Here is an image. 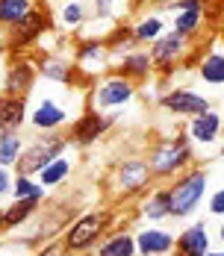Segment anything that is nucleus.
Listing matches in <instances>:
<instances>
[{
  "mask_svg": "<svg viewBox=\"0 0 224 256\" xmlns=\"http://www.w3.org/2000/svg\"><path fill=\"white\" fill-rule=\"evenodd\" d=\"M195 159V144L186 136V130H180L177 136H162L148 156V168L153 177H174L183 174Z\"/></svg>",
  "mask_w": 224,
  "mask_h": 256,
  "instance_id": "1",
  "label": "nucleus"
},
{
  "mask_svg": "<svg viewBox=\"0 0 224 256\" xmlns=\"http://www.w3.org/2000/svg\"><path fill=\"white\" fill-rule=\"evenodd\" d=\"M68 144L71 142H68V136H62V130H56V132H39V138H33L30 144H24V150L18 156V162H15V171L24 174V177H36L50 159L65 154Z\"/></svg>",
  "mask_w": 224,
  "mask_h": 256,
  "instance_id": "2",
  "label": "nucleus"
},
{
  "mask_svg": "<svg viewBox=\"0 0 224 256\" xmlns=\"http://www.w3.org/2000/svg\"><path fill=\"white\" fill-rule=\"evenodd\" d=\"M206 194V171L203 168H186L174 186L168 188V204H171V218H186L200 206Z\"/></svg>",
  "mask_w": 224,
  "mask_h": 256,
  "instance_id": "3",
  "label": "nucleus"
},
{
  "mask_svg": "<svg viewBox=\"0 0 224 256\" xmlns=\"http://www.w3.org/2000/svg\"><path fill=\"white\" fill-rule=\"evenodd\" d=\"M136 98V82L133 80L121 77V74H106L92 86V94H89V109H98V112H118L130 106Z\"/></svg>",
  "mask_w": 224,
  "mask_h": 256,
  "instance_id": "4",
  "label": "nucleus"
},
{
  "mask_svg": "<svg viewBox=\"0 0 224 256\" xmlns=\"http://www.w3.org/2000/svg\"><path fill=\"white\" fill-rule=\"evenodd\" d=\"M148 53H150V62H153V71H159L162 77H168L183 59H189V53H192V38L180 36L174 30H165L156 42H150Z\"/></svg>",
  "mask_w": 224,
  "mask_h": 256,
  "instance_id": "5",
  "label": "nucleus"
},
{
  "mask_svg": "<svg viewBox=\"0 0 224 256\" xmlns=\"http://www.w3.org/2000/svg\"><path fill=\"white\" fill-rule=\"evenodd\" d=\"M48 30H50V15L42 9V6H36L24 21L12 24L9 30H3V32H6L3 42H6L9 53H24L27 48H33L36 42H42Z\"/></svg>",
  "mask_w": 224,
  "mask_h": 256,
  "instance_id": "6",
  "label": "nucleus"
},
{
  "mask_svg": "<svg viewBox=\"0 0 224 256\" xmlns=\"http://www.w3.org/2000/svg\"><path fill=\"white\" fill-rule=\"evenodd\" d=\"M36 80H39V59L24 56V53H12V59L6 62V71H3V94L30 98V92L36 88Z\"/></svg>",
  "mask_w": 224,
  "mask_h": 256,
  "instance_id": "7",
  "label": "nucleus"
},
{
  "mask_svg": "<svg viewBox=\"0 0 224 256\" xmlns=\"http://www.w3.org/2000/svg\"><path fill=\"white\" fill-rule=\"evenodd\" d=\"M112 127H115V118H112L109 112L86 109V112H80V115L74 118L68 142H71V144H77V148H89V144L100 142V138H103V136H106Z\"/></svg>",
  "mask_w": 224,
  "mask_h": 256,
  "instance_id": "8",
  "label": "nucleus"
},
{
  "mask_svg": "<svg viewBox=\"0 0 224 256\" xmlns=\"http://www.w3.org/2000/svg\"><path fill=\"white\" fill-rule=\"evenodd\" d=\"M103 227H106V212H86V215H80L74 224L68 227L65 238H62V248H65L68 254L89 250V248L100 238Z\"/></svg>",
  "mask_w": 224,
  "mask_h": 256,
  "instance_id": "9",
  "label": "nucleus"
},
{
  "mask_svg": "<svg viewBox=\"0 0 224 256\" xmlns=\"http://www.w3.org/2000/svg\"><path fill=\"white\" fill-rule=\"evenodd\" d=\"M156 106H162L165 112L180 115V118H195L209 109V98L200 94L198 88H168L156 98Z\"/></svg>",
  "mask_w": 224,
  "mask_h": 256,
  "instance_id": "10",
  "label": "nucleus"
},
{
  "mask_svg": "<svg viewBox=\"0 0 224 256\" xmlns=\"http://www.w3.org/2000/svg\"><path fill=\"white\" fill-rule=\"evenodd\" d=\"M68 121H71L68 106H62V103L56 100V98H50V94L42 98V100L27 112V124H30V130H36V132H56V130L65 127Z\"/></svg>",
  "mask_w": 224,
  "mask_h": 256,
  "instance_id": "11",
  "label": "nucleus"
},
{
  "mask_svg": "<svg viewBox=\"0 0 224 256\" xmlns=\"http://www.w3.org/2000/svg\"><path fill=\"white\" fill-rule=\"evenodd\" d=\"M109 62H112V59H109V50H106V42H100V38H86V42L77 44L74 65L86 80L100 77V74L109 68Z\"/></svg>",
  "mask_w": 224,
  "mask_h": 256,
  "instance_id": "12",
  "label": "nucleus"
},
{
  "mask_svg": "<svg viewBox=\"0 0 224 256\" xmlns=\"http://www.w3.org/2000/svg\"><path fill=\"white\" fill-rule=\"evenodd\" d=\"M221 124H224V115L209 106L206 112H200V115H195V118H189V124H186V136H189L192 144H198V148H212V144L221 138Z\"/></svg>",
  "mask_w": 224,
  "mask_h": 256,
  "instance_id": "13",
  "label": "nucleus"
},
{
  "mask_svg": "<svg viewBox=\"0 0 224 256\" xmlns=\"http://www.w3.org/2000/svg\"><path fill=\"white\" fill-rule=\"evenodd\" d=\"M39 77L50 80L56 86H86L89 82L77 71L74 62H68L65 56H53V53H48L45 59H39Z\"/></svg>",
  "mask_w": 224,
  "mask_h": 256,
  "instance_id": "14",
  "label": "nucleus"
},
{
  "mask_svg": "<svg viewBox=\"0 0 224 256\" xmlns=\"http://www.w3.org/2000/svg\"><path fill=\"white\" fill-rule=\"evenodd\" d=\"M150 168H148V159L142 156H133V159H124L115 171V182L118 188L127 192V194H136V192H145V186L150 182Z\"/></svg>",
  "mask_w": 224,
  "mask_h": 256,
  "instance_id": "15",
  "label": "nucleus"
},
{
  "mask_svg": "<svg viewBox=\"0 0 224 256\" xmlns=\"http://www.w3.org/2000/svg\"><path fill=\"white\" fill-rule=\"evenodd\" d=\"M30 112V98H12L0 94V136L6 132H21Z\"/></svg>",
  "mask_w": 224,
  "mask_h": 256,
  "instance_id": "16",
  "label": "nucleus"
},
{
  "mask_svg": "<svg viewBox=\"0 0 224 256\" xmlns=\"http://www.w3.org/2000/svg\"><path fill=\"white\" fill-rule=\"evenodd\" d=\"M115 65H118V74L127 80H133V82H145V80H150V74H153V62H150V53L139 44V48H133L130 53H124V56H118L115 59Z\"/></svg>",
  "mask_w": 224,
  "mask_h": 256,
  "instance_id": "17",
  "label": "nucleus"
},
{
  "mask_svg": "<svg viewBox=\"0 0 224 256\" xmlns=\"http://www.w3.org/2000/svg\"><path fill=\"white\" fill-rule=\"evenodd\" d=\"M177 244L174 232L168 230H156V227H148V230L136 232V254L142 256H165L171 254Z\"/></svg>",
  "mask_w": 224,
  "mask_h": 256,
  "instance_id": "18",
  "label": "nucleus"
},
{
  "mask_svg": "<svg viewBox=\"0 0 224 256\" xmlns=\"http://www.w3.org/2000/svg\"><path fill=\"white\" fill-rule=\"evenodd\" d=\"M177 254L183 256H203L209 250V236H206V224L198 221V224H192V227H186V230L177 236Z\"/></svg>",
  "mask_w": 224,
  "mask_h": 256,
  "instance_id": "19",
  "label": "nucleus"
},
{
  "mask_svg": "<svg viewBox=\"0 0 224 256\" xmlns=\"http://www.w3.org/2000/svg\"><path fill=\"white\" fill-rule=\"evenodd\" d=\"M198 77H200V82H206L212 88H221L224 86V50L212 48V50H206L200 56Z\"/></svg>",
  "mask_w": 224,
  "mask_h": 256,
  "instance_id": "20",
  "label": "nucleus"
},
{
  "mask_svg": "<svg viewBox=\"0 0 224 256\" xmlns=\"http://www.w3.org/2000/svg\"><path fill=\"white\" fill-rule=\"evenodd\" d=\"M203 18H206L203 6H189V9H180V12H174L171 30L195 42V38L200 36V30H203Z\"/></svg>",
  "mask_w": 224,
  "mask_h": 256,
  "instance_id": "21",
  "label": "nucleus"
},
{
  "mask_svg": "<svg viewBox=\"0 0 224 256\" xmlns=\"http://www.w3.org/2000/svg\"><path fill=\"white\" fill-rule=\"evenodd\" d=\"M71 171H74V159H68V156H56V159H50L48 165L36 174V180L45 186V188H53V186H59V182H65V180L71 177Z\"/></svg>",
  "mask_w": 224,
  "mask_h": 256,
  "instance_id": "22",
  "label": "nucleus"
},
{
  "mask_svg": "<svg viewBox=\"0 0 224 256\" xmlns=\"http://www.w3.org/2000/svg\"><path fill=\"white\" fill-rule=\"evenodd\" d=\"M130 30H133V36H136L139 44H150V42H156V38L165 32V18H162L159 12H153V15H142L136 24H130Z\"/></svg>",
  "mask_w": 224,
  "mask_h": 256,
  "instance_id": "23",
  "label": "nucleus"
},
{
  "mask_svg": "<svg viewBox=\"0 0 224 256\" xmlns=\"http://www.w3.org/2000/svg\"><path fill=\"white\" fill-rule=\"evenodd\" d=\"M133 48H139V42H136V36H133L130 24H118V26H112L109 38H106V50H109V59L115 62L118 56L130 53Z\"/></svg>",
  "mask_w": 224,
  "mask_h": 256,
  "instance_id": "24",
  "label": "nucleus"
},
{
  "mask_svg": "<svg viewBox=\"0 0 224 256\" xmlns=\"http://www.w3.org/2000/svg\"><path fill=\"white\" fill-rule=\"evenodd\" d=\"M36 6V0H0V30H9L12 24L24 21Z\"/></svg>",
  "mask_w": 224,
  "mask_h": 256,
  "instance_id": "25",
  "label": "nucleus"
},
{
  "mask_svg": "<svg viewBox=\"0 0 224 256\" xmlns=\"http://www.w3.org/2000/svg\"><path fill=\"white\" fill-rule=\"evenodd\" d=\"M98 256H136V238L130 232H112L106 242H100Z\"/></svg>",
  "mask_w": 224,
  "mask_h": 256,
  "instance_id": "26",
  "label": "nucleus"
},
{
  "mask_svg": "<svg viewBox=\"0 0 224 256\" xmlns=\"http://www.w3.org/2000/svg\"><path fill=\"white\" fill-rule=\"evenodd\" d=\"M86 15H89V6L83 0H65L59 6V26L62 30H80L86 24Z\"/></svg>",
  "mask_w": 224,
  "mask_h": 256,
  "instance_id": "27",
  "label": "nucleus"
},
{
  "mask_svg": "<svg viewBox=\"0 0 224 256\" xmlns=\"http://www.w3.org/2000/svg\"><path fill=\"white\" fill-rule=\"evenodd\" d=\"M45 194H48V188L39 182L36 177H24V174H18L15 182H12V198L15 200H45Z\"/></svg>",
  "mask_w": 224,
  "mask_h": 256,
  "instance_id": "28",
  "label": "nucleus"
},
{
  "mask_svg": "<svg viewBox=\"0 0 224 256\" xmlns=\"http://www.w3.org/2000/svg\"><path fill=\"white\" fill-rule=\"evenodd\" d=\"M142 215L148 218V221H165V218H171V204H168V188H159V192H153L148 200L142 204Z\"/></svg>",
  "mask_w": 224,
  "mask_h": 256,
  "instance_id": "29",
  "label": "nucleus"
},
{
  "mask_svg": "<svg viewBox=\"0 0 224 256\" xmlns=\"http://www.w3.org/2000/svg\"><path fill=\"white\" fill-rule=\"evenodd\" d=\"M21 150H24L21 132H6V136H0V165H3V168H15Z\"/></svg>",
  "mask_w": 224,
  "mask_h": 256,
  "instance_id": "30",
  "label": "nucleus"
},
{
  "mask_svg": "<svg viewBox=\"0 0 224 256\" xmlns=\"http://www.w3.org/2000/svg\"><path fill=\"white\" fill-rule=\"evenodd\" d=\"M39 212V200H15L9 209H3V218H6V227H18L21 221L36 218Z\"/></svg>",
  "mask_w": 224,
  "mask_h": 256,
  "instance_id": "31",
  "label": "nucleus"
},
{
  "mask_svg": "<svg viewBox=\"0 0 224 256\" xmlns=\"http://www.w3.org/2000/svg\"><path fill=\"white\" fill-rule=\"evenodd\" d=\"M206 209H209L212 218H224V188H215V192H212V198H209Z\"/></svg>",
  "mask_w": 224,
  "mask_h": 256,
  "instance_id": "32",
  "label": "nucleus"
},
{
  "mask_svg": "<svg viewBox=\"0 0 224 256\" xmlns=\"http://www.w3.org/2000/svg\"><path fill=\"white\" fill-rule=\"evenodd\" d=\"M12 182H15V177L9 174V168H3V165H0V198L12 194Z\"/></svg>",
  "mask_w": 224,
  "mask_h": 256,
  "instance_id": "33",
  "label": "nucleus"
},
{
  "mask_svg": "<svg viewBox=\"0 0 224 256\" xmlns=\"http://www.w3.org/2000/svg\"><path fill=\"white\" fill-rule=\"evenodd\" d=\"M6 62H9V48H6V42L0 38V74L6 71Z\"/></svg>",
  "mask_w": 224,
  "mask_h": 256,
  "instance_id": "34",
  "label": "nucleus"
},
{
  "mask_svg": "<svg viewBox=\"0 0 224 256\" xmlns=\"http://www.w3.org/2000/svg\"><path fill=\"white\" fill-rule=\"evenodd\" d=\"M62 250H65V248H59V244H48L39 256H62Z\"/></svg>",
  "mask_w": 224,
  "mask_h": 256,
  "instance_id": "35",
  "label": "nucleus"
},
{
  "mask_svg": "<svg viewBox=\"0 0 224 256\" xmlns=\"http://www.w3.org/2000/svg\"><path fill=\"white\" fill-rule=\"evenodd\" d=\"M6 230V218H3V209H0V232Z\"/></svg>",
  "mask_w": 224,
  "mask_h": 256,
  "instance_id": "36",
  "label": "nucleus"
},
{
  "mask_svg": "<svg viewBox=\"0 0 224 256\" xmlns=\"http://www.w3.org/2000/svg\"><path fill=\"white\" fill-rule=\"evenodd\" d=\"M203 256H224V250H206Z\"/></svg>",
  "mask_w": 224,
  "mask_h": 256,
  "instance_id": "37",
  "label": "nucleus"
},
{
  "mask_svg": "<svg viewBox=\"0 0 224 256\" xmlns=\"http://www.w3.org/2000/svg\"><path fill=\"white\" fill-rule=\"evenodd\" d=\"M218 238L224 242V221H221V227H218Z\"/></svg>",
  "mask_w": 224,
  "mask_h": 256,
  "instance_id": "38",
  "label": "nucleus"
},
{
  "mask_svg": "<svg viewBox=\"0 0 224 256\" xmlns=\"http://www.w3.org/2000/svg\"><path fill=\"white\" fill-rule=\"evenodd\" d=\"M218 154H221V156H224V144H221V150H218Z\"/></svg>",
  "mask_w": 224,
  "mask_h": 256,
  "instance_id": "39",
  "label": "nucleus"
},
{
  "mask_svg": "<svg viewBox=\"0 0 224 256\" xmlns=\"http://www.w3.org/2000/svg\"><path fill=\"white\" fill-rule=\"evenodd\" d=\"M177 256H183V254H177Z\"/></svg>",
  "mask_w": 224,
  "mask_h": 256,
  "instance_id": "40",
  "label": "nucleus"
}]
</instances>
